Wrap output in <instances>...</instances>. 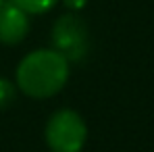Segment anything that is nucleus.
<instances>
[{"label":"nucleus","instance_id":"nucleus-7","mask_svg":"<svg viewBox=\"0 0 154 152\" xmlns=\"http://www.w3.org/2000/svg\"><path fill=\"white\" fill-rule=\"evenodd\" d=\"M63 4H65L69 11H81V8L88 4V0H63Z\"/></svg>","mask_w":154,"mask_h":152},{"label":"nucleus","instance_id":"nucleus-1","mask_svg":"<svg viewBox=\"0 0 154 152\" xmlns=\"http://www.w3.org/2000/svg\"><path fill=\"white\" fill-rule=\"evenodd\" d=\"M69 79V60L54 48L33 50L17 67V88L31 98H50Z\"/></svg>","mask_w":154,"mask_h":152},{"label":"nucleus","instance_id":"nucleus-8","mask_svg":"<svg viewBox=\"0 0 154 152\" xmlns=\"http://www.w3.org/2000/svg\"><path fill=\"white\" fill-rule=\"evenodd\" d=\"M2 4H4V0H0V8H2Z\"/></svg>","mask_w":154,"mask_h":152},{"label":"nucleus","instance_id":"nucleus-2","mask_svg":"<svg viewBox=\"0 0 154 152\" xmlns=\"http://www.w3.org/2000/svg\"><path fill=\"white\" fill-rule=\"evenodd\" d=\"M85 140V121L71 108L56 110L46 123V144L52 152H81Z\"/></svg>","mask_w":154,"mask_h":152},{"label":"nucleus","instance_id":"nucleus-5","mask_svg":"<svg viewBox=\"0 0 154 152\" xmlns=\"http://www.w3.org/2000/svg\"><path fill=\"white\" fill-rule=\"evenodd\" d=\"M11 2H15L19 8H23L27 15H44L58 0H11Z\"/></svg>","mask_w":154,"mask_h":152},{"label":"nucleus","instance_id":"nucleus-6","mask_svg":"<svg viewBox=\"0 0 154 152\" xmlns=\"http://www.w3.org/2000/svg\"><path fill=\"white\" fill-rule=\"evenodd\" d=\"M15 94H17V88L8 79H0V110L6 108L8 104H13Z\"/></svg>","mask_w":154,"mask_h":152},{"label":"nucleus","instance_id":"nucleus-4","mask_svg":"<svg viewBox=\"0 0 154 152\" xmlns=\"http://www.w3.org/2000/svg\"><path fill=\"white\" fill-rule=\"evenodd\" d=\"M29 31V17L23 8H19L15 2H6L0 8V42L2 44H19L23 42Z\"/></svg>","mask_w":154,"mask_h":152},{"label":"nucleus","instance_id":"nucleus-3","mask_svg":"<svg viewBox=\"0 0 154 152\" xmlns=\"http://www.w3.org/2000/svg\"><path fill=\"white\" fill-rule=\"evenodd\" d=\"M52 44V48L60 52L67 60H79L88 52V27L77 15L69 13L54 23Z\"/></svg>","mask_w":154,"mask_h":152}]
</instances>
